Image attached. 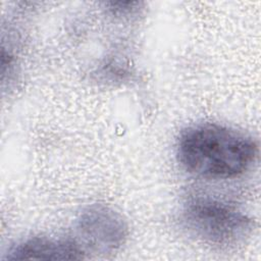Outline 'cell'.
<instances>
[{
	"mask_svg": "<svg viewBox=\"0 0 261 261\" xmlns=\"http://www.w3.org/2000/svg\"><path fill=\"white\" fill-rule=\"evenodd\" d=\"M85 256L74 239L33 237L10 248L4 260H81Z\"/></svg>",
	"mask_w": 261,
	"mask_h": 261,
	"instance_id": "obj_4",
	"label": "cell"
},
{
	"mask_svg": "<svg viewBox=\"0 0 261 261\" xmlns=\"http://www.w3.org/2000/svg\"><path fill=\"white\" fill-rule=\"evenodd\" d=\"M127 225L113 209L100 204L86 207L75 220V238L85 253H112L127 238Z\"/></svg>",
	"mask_w": 261,
	"mask_h": 261,
	"instance_id": "obj_3",
	"label": "cell"
},
{
	"mask_svg": "<svg viewBox=\"0 0 261 261\" xmlns=\"http://www.w3.org/2000/svg\"><path fill=\"white\" fill-rule=\"evenodd\" d=\"M181 220L192 236L218 248L243 243L253 228L252 219L245 213L211 198L191 199L184 207Z\"/></svg>",
	"mask_w": 261,
	"mask_h": 261,
	"instance_id": "obj_2",
	"label": "cell"
},
{
	"mask_svg": "<svg viewBox=\"0 0 261 261\" xmlns=\"http://www.w3.org/2000/svg\"><path fill=\"white\" fill-rule=\"evenodd\" d=\"M258 148L247 135L216 123L188 127L177 141L176 155L187 171L211 179L232 178L254 163Z\"/></svg>",
	"mask_w": 261,
	"mask_h": 261,
	"instance_id": "obj_1",
	"label": "cell"
}]
</instances>
